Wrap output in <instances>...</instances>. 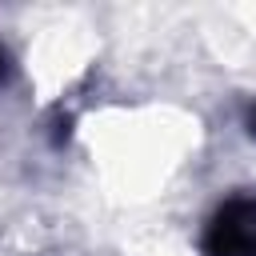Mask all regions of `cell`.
Masks as SVG:
<instances>
[{
    "label": "cell",
    "instance_id": "6da1fadb",
    "mask_svg": "<svg viewBox=\"0 0 256 256\" xmlns=\"http://www.w3.org/2000/svg\"><path fill=\"white\" fill-rule=\"evenodd\" d=\"M204 256H256V196H228L200 240Z\"/></svg>",
    "mask_w": 256,
    "mask_h": 256
},
{
    "label": "cell",
    "instance_id": "3957f363",
    "mask_svg": "<svg viewBox=\"0 0 256 256\" xmlns=\"http://www.w3.org/2000/svg\"><path fill=\"white\" fill-rule=\"evenodd\" d=\"M4 72H8V56H4V48H0V80H4Z\"/></svg>",
    "mask_w": 256,
    "mask_h": 256
},
{
    "label": "cell",
    "instance_id": "7a4b0ae2",
    "mask_svg": "<svg viewBox=\"0 0 256 256\" xmlns=\"http://www.w3.org/2000/svg\"><path fill=\"white\" fill-rule=\"evenodd\" d=\"M248 132H252V140H256V104H252V112H248Z\"/></svg>",
    "mask_w": 256,
    "mask_h": 256
}]
</instances>
